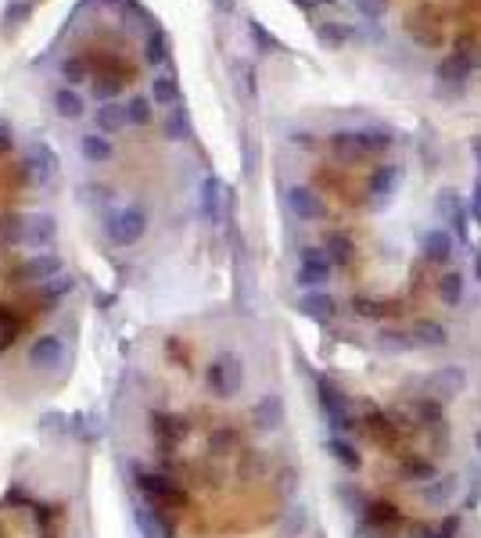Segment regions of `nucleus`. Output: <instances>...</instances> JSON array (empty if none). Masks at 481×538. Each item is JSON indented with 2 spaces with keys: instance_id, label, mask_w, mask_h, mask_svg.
Returning a JSON list of instances; mask_svg holds the SVG:
<instances>
[{
  "instance_id": "0eeeda50",
  "label": "nucleus",
  "mask_w": 481,
  "mask_h": 538,
  "mask_svg": "<svg viewBox=\"0 0 481 538\" xmlns=\"http://www.w3.org/2000/svg\"><path fill=\"white\" fill-rule=\"evenodd\" d=\"M420 247H424V258H427V262H438V265H442V262H449V258H452L456 237H452L449 230H442V226H438V230H427V233L420 237Z\"/></svg>"
},
{
  "instance_id": "423d86ee",
  "label": "nucleus",
  "mask_w": 481,
  "mask_h": 538,
  "mask_svg": "<svg viewBox=\"0 0 481 538\" xmlns=\"http://www.w3.org/2000/svg\"><path fill=\"white\" fill-rule=\"evenodd\" d=\"M438 215L449 219L456 240H467V219H470V212L463 208V201L456 197V190H442L438 194Z\"/></svg>"
},
{
  "instance_id": "2eb2a0df",
  "label": "nucleus",
  "mask_w": 481,
  "mask_h": 538,
  "mask_svg": "<svg viewBox=\"0 0 481 538\" xmlns=\"http://www.w3.org/2000/svg\"><path fill=\"white\" fill-rule=\"evenodd\" d=\"M380 348L398 355V351H409V348H416V344H413V334H406V330L391 326V330H380Z\"/></svg>"
},
{
  "instance_id": "39448f33",
  "label": "nucleus",
  "mask_w": 481,
  "mask_h": 538,
  "mask_svg": "<svg viewBox=\"0 0 481 538\" xmlns=\"http://www.w3.org/2000/svg\"><path fill=\"white\" fill-rule=\"evenodd\" d=\"M459 491H463V481H459L456 473H438L434 481L420 484V499H424L427 506H449Z\"/></svg>"
},
{
  "instance_id": "4be33fe9",
  "label": "nucleus",
  "mask_w": 481,
  "mask_h": 538,
  "mask_svg": "<svg viewBox=\"0 0 481 538\" xmlns=\"http://www.w3.org/2000/svg\"><path fill=\"white\" fill-rule=\"evenodd\" d=\"M474 276H477V283H481V251H474Z\"/></svg>"
},
{
  "instance_id": "f257e3e1",
  "label": "nucleus",
  "mask_w": 481,
  "mask_h": 538,
  "mask_svg": "<svg viewBox=\"0 0 481 538\" xmlns=\"http://www.w3.org/2000/svg\"><path fill=\"white\" fill-rule=\"evenodd\" d=\"M284 204H287V212H291L294 219H302V222H319V219L327 215V204H323V197H319L312 187H305V183H294V187H287V194H284Z\"/></svg>"
},
{
  "instance_id": "6ab92c4d",
  "label": "nucleus",
  "mask_w": 481,
  "mask_h": 538,
  "mask_svg": "<svg viewBox=\"0 0 481 538\" xmlns=\"http://www.w3.org/2000/svg\"><path fill=\"white\" fill-rule=\"evenodd\" d=\"M305 527V509L302 506H294L291 513H287V524H284V534H298Z\"/></svg>"
},
{
  "instance_id": "6e6552de",
  "label": "nucleus",
  "mask_w": 481,
  "mask_h": 538,
  "mask_svg": "<svg viewBox=\"0 0 481 538\" xmlns=\"http://www.w3.org/2000/svg\"><path fill=\"white\" fill-rule=\"evenodd\" d=\"M319 405H323V412L330 416L334 427H341V430L348 427V402L330 380H319Z\"/></svg>"
},
{
  "instance_id": "9b49d317",
  "label": "nucleus",
  "mask_w": 481,
  "mask_h": 538,
  "mask_svg": "<svg viewBox=\"0 0 481 538\" xmlns=\"http://www.w3.org/2000/svg\"><path fill=\"white\" fill-rule=\"evenodd\" d=\"M298 308H302L305 316H312V319H327V316H334V298H330V294H319V291H305V294L298 298Z\"/></svg>"
},
{
  "instance_id": "f03ea898",
  "label": "nucleus",
  "mask_w": 481,
  "mask_h": 538,
  "mask_svg": "<svg viewBox=\"0 0 481 538\" xmlns=\"http://www.w3.org/2000/svg\"><path fill=\"white\" fill-rule=\"evenodd\" d=\"M294 280H298V287H305V291L323 287V283L330 280V258H327V251H323V247H305V251L298 255V273H294Z\"/></svg>"
},
{
  "instance_id": "7ed1b4c3",
  "label": "nucleus",
  "mask_w": 481,
  "mask_h": 538,
  "mask_svg": "<svg viewBox=\"0 0 481 538\" xmlns=\"http://www.w3.org/2000/svg\"><path fill=\"white\" fill-rule=\"evenodd\" d=\"M240 380H244V369H240V359H237V355H219V359L212 362V369H208V384H212V391H219V395H233V391L240 387Z\"/></svg>"
},
{
  "instance_id": "5701e85b",
  "label": "nucleus",
  "mask_w": 481,
  "mask_h": 538,
  "mask_svg": "<svg viewBox=\"0 0 481 538\" xmlns=\"http://www.w3.org/2000/svg\"><path fill=\"white\" fill-rule=\"evenodd\" d=\"M474 445H477V459H481V434H474Z\"/></svg>"
},
{
  "instance_id": "1a4fd4ad",
  "label": "nucleus",
  "mask_w": 481,
  "mask_h": 538,
  "mask_svg": "<svg viewBox=\"0 0 481 538\" xmlns=\"http://www.w3.org/2000/svg\"><path fill=\"white\" fill-rule=\"evenodd\" d=\"M395 183H398V169H395V165H380V169H373V176H370V183H366L370 204H384V201L395 194Z\"/></svg>"
},
{
  "instance_id": "412c9836",
  "label": "nucleus",
  "mask_w": 481,
  "mask_h": 538,
  "mask_svg": "<svg viewBox=\"0 0 481 538\" xmlns=\"http://www.w3.org/2000/svg\"><path fill=\"white\" fill-rule=\"evenodd\" d=\"M470 151H474V161L481 165V136H474V140H470Z\"/></svg>"
},
{
  "instance_id": "9d476101",
  "label": "nucleus",
  "mask_w": 481,
  "mask_h": 538,
  "mask_svg": "<svg viewBox=\"0 0 481 538\" xmlns=\"http://www.w3.org/2000/svg\"><path fill=\"white\" fill-rule=\"evenodd\" d=\"M409 334H413V344H416V348H442V344L449 341V334H445V326H442L438 319H416Z\"/></svg>"
},
{
  "instance_id": "a211bd4d",
  "label": "nucleus",
  "mask_w": 481,
  "mask_h": 538,
  "mask_svg": "<svg viewBox=\"0 0 481 538\" xmlns=\"http://www.w3.org/2000/svg\"><path fill=\"white\" fill-rule=\"evenodd\" d=\"M406 477H409V481H420V484H427V481H434L438 473H434V466H431V463H420V459H413V463L406 466Z\"/></svg>"
},
{
  "instance_id": "20e7f679",
  "label": "nucleus",
  "mask_w": 481,
  "mask_h": 538,
  "mask_svg": "<svg viewBox=\"0 0 481 538\" xmlns=\"http://www.w3.org/2000/svg\"><path fill=\"white\" fill-rule=\"evenodd\" d=\"M463 387H467L463 366H438L427 377V395H434V398H456V395H463Z\"/></svg>"
},
{
  "instance_id": "4468645a",
  "label": "nucleus",
  "mask_w": 481,
  "mask_h": 538,
  "mask_svg": "<svg viewBox=\"0 0 481 538\" xmlns=\"http://www.w3.org/2000/svg\"><path fill=\"white\" fill-rule=\"evenodd\" d=\"M327 258H330V265H348L352 262V240L348 237H341V233H334V237H327Z\"/></svg>"
},
{
  "instance_id": "ddd939ff",
  "label": "nucleus",
  "mask_w": 481,
  "mask_h": 538,
  "mask_svg": "<svg viewBox=\"0 0 481 538\" xmlns=\"http://www.w3.org/2000/svg\"><path fill=\"white\" fill-rule=\"evenodd\" d=\"M438 298H442L445 305H459V301H463V276H459L456 269L442 273V280H438Z\"/></svg>"
},
{
  "instance_id": "aec40b11",
  "label": "nucleus",
  "mask_w": 481,
  "mask_h": 538,
  "mask_svg": "<svg viewBox=\"0 0 481 538\" xmlns=\"http://www.w3.org/2000/svg\"><path fill=\"white\" fill-rule=\"evenodd\" d=\"M467 212H470V219L481 226V179H474V187H470V204H467Z\"/></svg>"
},
{
  "instance_id": "dca6fc26",
  "label": "nucleus",
  "mask_w": 481,
  "mask_h": 538,
  "mask_svg": "<svg viewBox=\"0 0 481 538\" xmlns=\"http://www.w3.org/2000/svg\"><path fill=\"white\" fill-rule=\"evenodd\" d=\"M327 448H330V456H334V459L341 463V466H348V470H359V463H363V459H359V452H355V448H352L348 441L334 438V441H330Z\"/></svg>"
},
{
  "instance_id": "f3484780",
  "label": "nucleus",
  "mask_w": 481,
  "mask_h": 538,
  "mask_svg": "<svg viewBox=\"0 0 481 538\" xmlns=\"http://www.w3.org/2000/svg\"><path fill=\"white\" fill-rule=\"evenodd\" d=\"M352 308H355V316H366V319H377V316H384V301H373V298H355L352 301Z\"/></svg>"
},
{
  "instance_id": "f8f14e48",
  "label": "nucleus",
  "mask_w": 481,
  "mask_h": 538,
  "mask_svg": "<svg viewBox=\"0 0 481 538\" xmlns=\"http://www.w3.org/2000/svg\"><path fill=\"white\" fill-rule=\"evenodd\" d=\"M61 355H65V344L57 337H39L32 344V362H39V366H54V362H61Z\"/></svg>"
}]
</instances>
